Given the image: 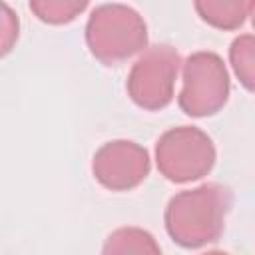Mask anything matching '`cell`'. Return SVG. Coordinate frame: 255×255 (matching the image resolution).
I'll use <instances>...</instances> for the list:
<instances>
[{"label":"cell","instance_id":"cell-6","mask_svg":"<svg viewBox=\"0 0 255 255\" xmlns=\"http://www.w3.org/2000/svg\"><path fill=\"white\" fill-rule=\"evenodd\" d=\"M149 151L131 139H112L92 157L96 181L110 191H131L149 175Z\"/></svg>","mask_w":255,"mask_h":255},{"label":"cell","instance_id":"cell-2","mask_svg":"<svg viewBox=\"0 0 255 255\" xmlns=\"http://www.w3.org/2000/svg\"><path fill=\"white\" fill-rule=\"evenodd\" d=\"M84 36L90 54L106 66L122 64L147 48V24L143 16L120 2L94 8Z\"/></svg>","mask_w":255,"mask_h":255},{"label":"cell","instance_id":"cell-4","mask_svg":"<svg viewBox=\"0 0 255 255\" xmlns=\"http://www.w3.org/2000/svg\"><path fill=\"white\" fill-rule=\"evenodd\" d=\"M213 139L195 126H177L161 133L155 143V165L171 183L203 179L215 165Z\"/></svg>","mask_w":255,"mask_h":255},{"label":"cell","instance_id":"cell-1","mask_svg":"<svg viewBox=\"0 0 255 255\" xmlns=\"http://www.w3.org/2000/svg\"><path fill=\"white\" fill-rule=\"evenodd\" d=\"M233 195L221 183H201L175 193L163 213L169 239L183 249H201L215 243L231 209Z\"/></svg>","mask_w":255,"mask_h":255},{"label":"cell","instance_id":"cell-5","mask_svg":"<svg viewBox=\"0 0 255 255\" xmlns=\"http://www.w3.org/2000/svg\"><path fill=\"white\" fill-rule=\"evenodd\" d=\"M181 64L177 50L167 44L145 48L128 74L126 90L129 100L145 112H157L169 106Z\"/></svg>","mask_w":255,"mask_h":255},{"label":"cell","instance_id":"cell-7","mask_svg":"<svg viewBox=\"0 0 255 255\" xmlns=\"http://www.w3.org/2000/svg\"><path fill=\"white\" fill-rule=\"evenodd\" d=\"M251 0H193L197 16L211 28L231 32L243 26Z\"/></svg>","mask_w":255,"mask_h":255},{"label":"cell","instance_id":"cell-8","mask_svg":"<svg viewBox=\"0 0 255 255\" xmlns=\"http://www.w3.org/2000/svg\"><path fill=\"white\" fill-rule=\"evenodd\" d=\"M104 253H161L155 237L141 227H120L112 231L102 247Z\"/></svg>","mask_w":255,"mask_h":255},{"label":"cell","instance_id":"cell-11","mask_svg":"<svg viewBox=\"0 0 255 255\" xmlns=\"http://www.w3.org/2000/svg\"><path fill=\"white\" fill-rule=\"evenodd\" d=\"M18 32H20V22H18V16L16 12L6 4L2 2V20H0V52L2 56H8L18 40Z\"/></svg>","mask_w":255,"mask_h":255},{"label":"cell","instance_id":"cell-10","mask_svg":"<svg viewBox=\"0 0 255 255\" xmlns=\"http://www.w3.org/2000/svg\"><path fill=\"white\" fill-rule=\"evenodd\" d=\"M90 0H30L28 6L32 14L50 26H62L74 22L86 8Z\"/></svg>","mask_w":255,"mask_h":255},{"label":"cell","instance_id":"cell-9","mask_svg":"<svg viewBox=\"0 0 255 255\" xmlns=\"http://www.w3.org/2000/svg\"><path fill=\"white\" fill-rule=\"evenodd\" d=\"M229 64L239 84L255 94V34H241L231 42Z\"/></svg>","mask_w":255,"mask_h":255},{"label":"cell","instance_id":"cell-3","mask_svg":"<svg viewBox=\"0 0 255 255\" xmlns=\"http://www.w3.org/2000/svg\"><path fill=\"white\" fill-rule=\"evenodd\" d=\"M231 94V80L223 58L215 52H193L181 64L177 104L189 118H209L221 112Z\"/></svg>","mask_w":255,"mask_h":255},{"label":"cell","instance_id":"cell-12","mask_svg":"<svg viewBox=\"0 0 255 255\" xmlns=\"http://www.w3.org/2000/svg\"><path fill=\"white\" fill-rule=\"evenodd\" d=\"M249 18H251V24H253V28H255V0L249 2Z\"/></svg>","mask_w":255,"mask_h":255}]
</instances>
